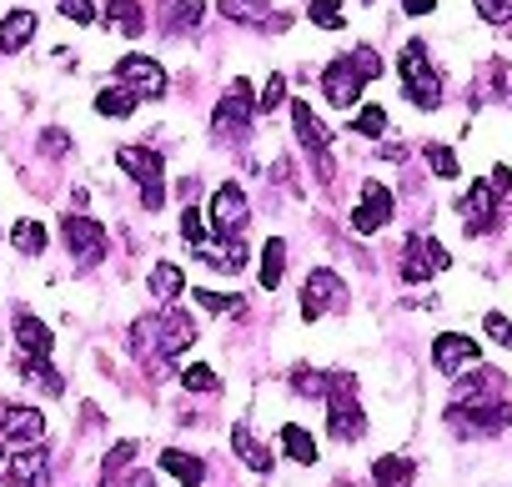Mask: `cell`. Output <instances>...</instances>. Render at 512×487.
<instances>
[{
  "mask_svg": "<svg viewBox=\"0 0 512 487\" xmlns=\"http://www.w3.org/2000/svg\"><path fill=\"white\" fill-rule=\"evenodd\" d=\"M136 352L146 357V347L156 352V357H176V352H186L191 342H196V322L186 317V312H161V317H146V322H136Z\"/></svg>",
  "mask_w": 512,
  "mask_h": 487,
  "instance_id": "1",
  "label": "cell"
},
{
  "mask_svg": "<svg viewBox=\"0 0 512 487\" xmlns=\"http://www.w3.org/2000/svg\"><path fill=\"white\" fill-rule=\"evenodd\" d=\"M397 71H402V86H407V101H412V106L432 111V106L442 101V76L432 71V61H427V46H422V41H407V46H402Z\"/></svg>",
  "mask_w": 512,
  "mask_h": 487,
  "instance_id": "2",
  "label": "cell"
},
{
  "mask_svg": "<svg viewBox=\"0 0 512 487\" xmlns=\"http://www.w3.org/2000/svg\"><path fill=\"white\" fill-rule=\"evenodd\" d=\"M327 427H332L337 442H357L367 432V412L357 407V392H352V377L347 372H337L327 382Z\"/></svg>",
  "mask_w": 512,
  "mask_h": 487,
  "instance_id": "3",
  "label": "cell"
},
{
  "mask_svg": "<svg viewBox=\"0 0 512 487\" xmlns=\"http://www.w3.org/2000/svg\"><path fill=\"white\" fill-rule=\"evenodd\" d=\"M116 166L121 171H131L136 181H141V206L146 211H161V201H166V166H161V151H151V146H121L116 151Z\"/></svg>",
  "mask_w": 512,
  "mask_h": 487,
  "instance_id": "4",
  "label": "cell"
},
{
  "mask_svg": "<svg viewBox=\"0 0 512 487\" xmlns=\"http://www.w3.org/2000/svg\"><path fill=\"white\" fill-rule=\"evenodd\" d=\"M337 307H347V282H342L332 267H317V272L307 277V287H302V317L317 322V317H327V312H337Z\"/></svg>",
  "mask_w": 512,
  "mask_h": 487,
  "instance_id": "5",
  "label": "cell"
},
{
  "mask_svg": "<svg viewBox=\"0 0 512 487\" xmlns=\"http://www.w3.org/2000/svg\"><path fill=\"white\" fill-rule=\"evenodd\" d=\"M61 236H66V247H71V257H76L81 267H96V262L106 257V247H111L106 226L91 221V216H66V221H61Z\"/></svg>",
  "mask_w": 512,
  "mask_h": 487,
  "instance_id": "6",
  "label": "cell"
},
{
  "mask_svg": "<svg viewBox=\"0 0 512 487\" xmlns=\"http://www.w3.org/2000/svg\"><path fill=\"white\" fill-rule=\"evenodd\" d=\"M116 81H121L136 101L166 96V71H161V61H151V56H121V61H116Z\"/></svg>",
  "mask_w": 512,
  "mask_h": 487,
  "instance_id": "7",
  "label": "cell"
},
{
  "mask_svg": "<svg viewBox=\"0 0 512 487\" xmlns=\"http://www.w3.org/2000/svg\"><path fill=\"white\" fill-rule=\"evenodd\" d=\"M322 96H327V106H337V111H352V106L362 101V71L352 66V56H337V61L322 71Z\"/></svg>",
  "mask_w": 512,
  "mask_h": 487,
  "instance_id": "8",
  "label": "cell"
},
{
  "mask_svg": "<svg viewBox=\"0 0 512 487\" xmlns=\"http://www.w3.org/2000/svg\"><path fill=\"white\" fill-rule=\"evenodd\" d=\"M51 472V452L46 447H21L11 457H0V482L6 487H41Z\"/></svg>",
  "mask_w": 512,
  "mask_h": 487,
  "instance_id": "9",
  "label": "cell"
},
{
  "mask_svg": "<svg viewBox=\"0 0 512 487\" xmlns=\"http://www.w3.org/2000/svg\"><path fill=\"white\" fill-rule=\"evenodd\" d=\"M447 267V247L442 241H432V236H412L407 247H402V282H427L432 272H442Z\"/></svg>",
  "mask_w": 512,
  "mask_h": 487,
  "instance_id": "10",
  "label": "cell"
},
{
  "mask_svg": "<svg viewBox=\"0 0 512 487\" xmlns=\"http://www.w3.org/2000/svg\"><path fill=\"white\" fill-rule=\"evenodd\" d=\"M246 221H251V206H246L241 186H221V191L211 196V231L226 236V241H236V236L246 231Z\"/></svg>",
  "mask_w": 512,
  "mask_h": 487,
  "instance_id": "11",
  "label": "cell"
},
{
  "mask_svg": "<svg viewBox=\"0 0 512 487\" xmlns=\"http://www.w3.org/2000/svg\"><path fill=\"white\" fill-rule=\"evenodd\" d=\"M0 437L21 442V447H36L46 437V417L36 407H21V402H0Z\"/></svg>",
  "mask_w": 512,
  "mask_h": 487,
  "instance_id": "12",
  "label": "cell"
},
{
  "mask_svg": "<svg viewBox=\"0 0 512 487\" xmlns=\"http://www.w3.org/2000/svg\"><path fill=\"white\" fill-rule=\"evenodd\" d=\"M256 111V101H251V86L236 76L231 86H226V96H221V106H216V136H241L246 131V116Z\"/></svg>",
  "mask_w": 512,
  "mask_h": 487,
  "instance_id": "13",
  "label": "cell"
},
{
  "mask_svg": "<svg viewBox=\"0 0 512 487\" xmlns=\"http://www.w3.org/2000/svg\"><path fill=\"white\" fill-rule=\"evenodd\" d=\"M432 362H437L442 377H457V372L477 367V342L462 337V332H442V337L432 342Z\"/></svg>",
  "mask_w": 512,
  "mask_h": 487,
  "instance_id": "14",
  "label": "cell"
},
{
  "mask_svg": "<svg viewBox=\"0 0 512 487\" xmlns=\"http://www.w3.org/2000/svg\"><path fill=\"white\" fill-rule=\"evenodd\" d=\"M382 221H392V191H387L382 181H367V186H362V206L352 211V231L372 236Z\"/></svg>",
  "mask_w": 512,
  "mask_h": 487,
  "instance_id": "15",
  "label": "cell"
},
{
  "mask_svg": "<svg viewBox=\"0 0 512 487\" xmlns=\"http://www.w3.org/2000/svg\"><path fill=\"white\" fill-rule=\"evenodd\" d=\"M457 206H462V216H467V236H487V231L497 226V211H492V186H487V181H477V186H472Z\"/></svg>",
  "mask_w": 512,
  "mask_h": 487,
  "instance_id": "16",
  "label": "cell"
},
{
  "mask_svg": "<svg viewBox=\"0 0 512 487\" xmlns=\"http://www.w3.org/2000/svg\"><path fill=\"white\" fill-rule=\"evenodd\" d=\"M292 126H297V141L317 156V161H327V146H332V136H327V126L312 116V106L307 101H292Z\"/></svg>",
  "mask_w": 512,
  "mask_h": 487,
  "instance_id": "17",
  "label": "cell"
},
{
  "mask_svg": "<svg viewBox=\"0 0 512 487\" xmlns=\"http://www.w3.org/2000/svg\"><path fill=\"white\" fill-rule=\"evenodd\" d=\"M16 342H21L26 362H51V327H46L41 317L21 312V317H16Z\"/></svg>",
  "mask_w": 512,
  "mask_h": 487,
  "instance_id": "18",
  "label": "cell"
},
{
  "mask_svg": "<svg viewBox=\"0 0 512 487\" xmlns=\"http://www.w3.org/2000/svg\"><path fill=\"white\" fill-rule=\"evenodd\" d=\"M231 447H236V457H241L251 472H272V452H267L262 442H256V432H251L246 422H236V427H231Z\"/></svg>",
  "mask_w": 512,
  "mask_h": 487,
  "instance_id": "19",
  "label": "cell"
},
{
  "mask_svg": "<svg viewBox=\"0 0 512 487\" xmlns=\"http://www.w3.org/2000/svg\"><path fill=\"white\" fill-rule=\"evenodd\" d=\"M31 36H36V16L31 11H11L6 21H0V51H6V56H16Z\"/></svg>",
  "mask_w": 512,
  "mask_h": 487,
  "instance_id": "20",
  "label": "cell"
},
{
  "mask_svg": "<svg viewBox=\"0 0 512 487\" xmlns=\"http://www.w3.org/2000/svg\"><path fill=\"white\" fill-rule=\"evenodd\" d=\"M161 467H166L171 477H181L186 487H201V482H206V462L191 457V452H181V447H166V452H161Z\"/></svg>",
  "mask_w": 512,
  "mask_h": 487,
  "instance_id": "21",
  "label": "cell"
},
{
  "mask_svg": "<svg viewBox=\"0 0 512 487\" xmlns=\"http://www.w3.org/2000/svg\"><path fill=\"white\" fill-rule=\"evenodd\" d=\"M106 16L116 21L121 36H141L146 31V11H141V0H106Z\"/></svg>",
  "mask_w": 512,
  "mask_h": 487,
  "instance_id": "22",
  "label": "cell"
},
{
  "mask_svg": "<svg viewBox=\"0 0 512 487\" xmlns=\"http://www.w3.org/2000/svg\"><path fill=\"white\" fill-rule=\"evenodd\" d=\"M181 287H186V277H181L176 262H156V267H151V297H156V302H176Z\"/></svg>",
  "mask_w": 512,
  "mask_h": 487,
  "instance_id": "23",
  "label": "cell"
},
{
  "mask_svg": "<svg viewBox=\"0 0 512 487\" xmlns=\"http://www.w3.org/2000/svg\"><path fill=\"white\" fill-rule=\"evenodd\" d=\"M412 472H417L412 457H377V462H372V482H377V487H407Z\"/></svg>",
  "mask_w": 512,
  "mask_h": 487,
  "instance_id": "24",
  "label": "cell"
},
{
  "mask_svg": "<svg viewBox=\"0 0 512 487\" xmlns=\"http://www.w3.org/2000/svg\"><path fill=\"white\" fill-rule=\"evenodd\" d=\"M282 272H287V241L272 236L267 247H262V287L277 292V287H282Z\"/></svg>",
  "mask_w": 512,
  "mask_h": 487,
  "instance_id": "25",
  "label": "cell"
},
{
  "mask_svg": "<svg viewBox=\"0 0 512 487\" xmlns=\"http://www.w3.org/2000/svg\"><path fill=\"white\" fill-rule=\"evenodd\" d=\"M161 21H166V31H196L201 0H161Z\"/></svg>",
  "mask_w": 512,
  "mask_h": 487,
  "instance_id": "26",
  "label": "cell"
},
{
  "mask_svg": "<svg viewBox=\"0 0 512 487\" xmlns=\"http://www.w3.org/2000/svg\"><path fill=\"white\" fill-rule=\"evenodd\" d=\"M216 11L226 21H236V26H251V21H267L272 0H216Z\"/></svg>",
  "mask_w": 512,
  "mask_h": 487,
  "instance_id": "27",
  "label": "cell"
},
{
  "mask_svg": "<svg viewBox=\"0 0 512 487\" xmlns=\"http://www.w3.org/2000/svg\"><path fill=\"white\" fill-rule=\"evenodd\" d=\"M282 447H287V457H292V462H307V467L317 462V442H312V432H307V427H297V422H287V427H282Z\"/></svg>",
  "mask_w": 512,
  "mask_h": 487,
  "instance_id": "28",
  "label": "cell"
},
{
  "mask_svg": "<svg viewBox=\"0 0 512 487\" xmlns=\"http://www.w3.org/2000/svg\"><path fill=\"white\" fill-rule=\"evenodd\" d=\"M11 247L26 252V257H41L46 252V226L41 221H16L11 226Z\"/></svg>",
  "mask_w": 512,
  "mask_h": 487,
  "instance_id": "29",
  "label": "cell"
},
{
  "mask_svg": "<svg viewBox=\"0 0 512 487\" xmlns=\"http://www.w3.org/2000/svg\"><path fill=\"white\" fill-rule=\"evenodd\" d=\"M21 377H26V382H36V387H41V392H51V397H61V387H66V382H61V372H56L51 362H26V357H21Z\"/></svg>",
  "mask_w": 512,
  "mask_h": 487,
  "instance_id": "30",
  "label": "cell"
},
{
  "mask_svg": "<svg viewBox=\"0 0 512 487\" xmlns=\"http://www.w3.org/2000/svg\"><path fill=\"white\" fill-rule=\"evenodd\" d=\"M96 111H101V116H131V111H136V96H131L126 86H106V91L96 96Z\"/></svg>",
  "mask_w": 512,
  "mask_h": 487,
  "instance_id": "31",
  "label": "cell"
},
{
  "mask_svg": "<svg viewBox=\"0 0 512 487\" xmlns=\"http://www.w3.org/2000/svg\"><path fill=\"white\" fill-rule=\"evenodd\" d=\"M422 156H427V166H432V171H437L442 181H452V176H457V156H452V146H442V141H432V146H427Z\"/></svg>",
  "mask_w": 512,
  "mask_h": 487,
  "instance_id": "32",
  "label": "cell"
},
{
  "mask_svg": "<svg viewBox=\"0 0 512 487\" xmlns=\"http://www.w3.org/2000/svg\"><path fill=\"white\" fill-rule=\"evenodd\" d=\"M352 131H357V136H367V141H372V136H382V131H387V111H382V106H367V111L352 121Z\"/></svg>",
  "mask_w": 512,
  "mask_h": 487,
  "instance_id": "33",
  "label": "cell"
},
{
  "mask_svg": "<svg viewBox=\"0 0 512 487\" xmlns=\"http://www.w3.org/2000/svg\"><path fill=\"white\" fill-rule=\"evenodd\" d=\"M327 382H332V377H322V372H307V367H297V372H292V387H297L302 397H327Z\"/></svg>",
  "mask_w": 512,
  "mask_h": 487,
  "instance_id": "34",
  "label": "cell"
},
{
  "mask_svg": "<svg viewBox=\"0 0 512 487\" xmlns=\"http://www.w3.org/2000/svg\"><path fill=\"white\" fill-rule=\"evenodd\" d=\"M181 236L191 241V247H206V221H201V211H196V201L181 211Z\"/></svg>",
  "mask_w": 512,
  "mask_h": 487,
  "instance_id": "35",
  "label": "cell"
},
{
  "mask_svg": "<svg viewBox=\"0 0 512 487\" xmlns=\"http://www.w3.org/2000/svg\"><path fill=\"white\" fill-rule=\"evenodd\" d=\"M312 21L322 31H337L342 26V0H312Z\"/></svg>",
  "mask_w": 512,
  "mask_h": 487,
  "instance_id": "36",
  "label": "cell"
},
{
  "mask_svg": "<svg viewBox=\"0 0 512 487\" xmlns=\"http://www.w3.org/2000/svg\"><path fill=\"white\" fill-rule=\"evenodd\" d=\"M181 387H186V392H216L221 382H216L211 367H186V372H181Z\"/></svg>",
  "mask_w": 512,
  "mask_h": 487,
  "instance_id": "37",
  "label": "cell"
},
{
  "mask_svg": "<svg viewBox=\"0 0 512 487\" xmlns=\"http://www.w3.org/2000/svg\"><path fill=\"white\" fill-rule=\"evenodd\" d=\"M191 302H201L206 312H241V297H221V292H191Z\"/></svg>",
  "mask_w": 512,
  "mask_h": 487,
  "instance_id": "38",
  "label": "cell"
},
{
  "mask_svg": "<svg viewBox=\"0 0 512 487\" xmlns=\"http://www.w3.org/2000/svg\"><path fill=\"white\" fill-rule=\"evenodd\" d=\"M287 101V76H272L267 86H262V101H256V111H277Z\"/></svg>",
  "mask_w": 512,
  "mask_h": 487,
  "instance_id": "39",
  "label": "cell"
},
{
  "mask_svg": "<svg viewBox=\"0 0 512 487\" xmlns=\"http://www.w3.org/2000/svg\"><path fill=\"white\" fill-rule=\"evenodd\" d=\"M56 6H61V16H66V21H76V26H91V21H96L91 0H56Z\"/></svg>",
  "mask_w": 512,
  "mask_h": 487,
  "instance_id": "40",
  "label": "cell"
},
{
  "mask_svg": "<svg viewBox=\"0 0 512 487\" xmlns=\"http://www.w3.org/2000/svg\"><path fill=\"white\" fill-rule=\"evenodd\" d=\"M352 66L362 71V81L382 76V61H377V51H372V46H357V51H352Z\"/></svg>",
  "mask_w": 512,
  "mask_h": 487,
  "instance_id": "41",
  "label": "cell"
},
{
  "mask_svg": "<svg viewBox=\"0 0 512 487\" xmlns=\"http://www.w3.org/2000/svg\"><path fill=\"white\" fill-rule=\"evenodd\" d=\"M482 327H487V337H492V342L512 347V322H507L502 312H487V317H482Z\"/></svg>",
  "mask_w": 512,
  "mask_h": 487,
  "instance_id": "42",
  "label": "cell"
},
{
  "mask_svg": "<svg viewBox=\"0 0 512 487\" xmlns=\"http://www.w3.org/2000/svg\"><path fill=\"white\" fill-rule=\"evenodd\" d=\"M472 6L492 21V26H502V21H512V0H472Z\"/></svg>",
  "mask_w": 512,
  "mask_h": 487,
  "instance_id": "43",
  "label": "cell"
},
{
  "mask_svg": "<svg viewBox=\"0 0 512 487\" xmlns=\"http://www.w3.org/2000/svg\"><path fill=\"white\" fill-rule=\"evenodd\" d=\"M131 457H136V442H116V447L106 452V477H116V472H121Z\"/></svg>",
  "mask_w": 512,
  "mask_h": 487,
  "instance_id": "44",
  "label": "cell"
},
{
  "mask_svg": "<svg viewBox=\"0 0 512 487\" xmlns=\"http://www.w3.org/2000/svg\"><path fill=\"white\" fill-rule=\"evenodd\" d=\"M432 6H437V0H402V11H407V16H427Z\"/></svg>",
  "mask_w": 512,
  "mask_h": 487,
  "instance_id": "45",
  "label": "cell"
},
{
  "mask_svg": "<svg viewBox=\"0 0 512 487\" xmlns=\"http://www.w3.org/2000/svg\"><path fill=\"white\" fill-rule=\"evenodd\" d=\"M497 91L512 101V66H497Z\"/></svg>",
  "mask_w": 512,
  "mask_h": 487,
  "instance_id": "46",
  "label": "cell"
}]
</instances>
